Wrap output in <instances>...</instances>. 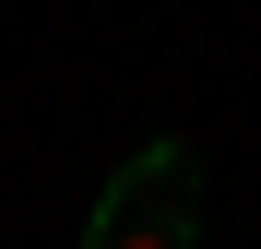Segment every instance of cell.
Instances as JSON below:
<instances>
[{
    "instance_id": "cell-1",
    "label": "cell",
    "mask_w": 261,
    "mask_h": 249,
    "mask_svg": "<svg viewBox=\"0 0 261 249\" xmlns=\"http://www.w3.org/2000/svg\"><path fill=\"white\" fill-rule=\"evenodd\" d=\"M202 237V154L190 143H143L95 190V214H83L71 249H190Z\"/></svg>"
}]
</instances>
